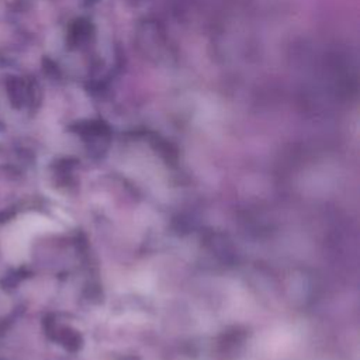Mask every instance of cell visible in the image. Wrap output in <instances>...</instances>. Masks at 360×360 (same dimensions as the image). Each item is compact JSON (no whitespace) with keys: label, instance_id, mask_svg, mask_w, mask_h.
Returning a JSON list of instances; mask_svg holds the SVG:
<instances>
[{"label":"cell","instance_id":"cell-1","mask_svg":"<svg viewBox=\"0 0 360 360\" xmlns=\"http://www.w3.org/2000/svg\"><path fill=\"white\" fill-rule=\"evenodd\" d=\"M4 93L8 104L15 110L34 108L41 96L38 83L24 76L10 75L4 79Z\"/></svg>","mask_w":360,"mask_h":360}]
</instances>
